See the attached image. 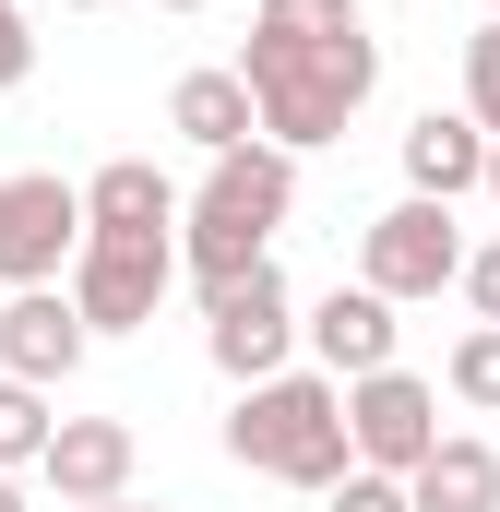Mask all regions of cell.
<instances>
[{"label": "cell", "instance_id": "6da1fadb", "mask_svg": "<svg viewBox=\"0 0 500 512\" xmlns=\"http://www.w3.org/2000/svg\"><path fill=\"white\" fill-rule=\"evenodd\" d=\"M286 215H298V155H286V143H239V155H215L203 191H191V215H179V274H191L203 298L239 286V274H262Z\"/></svg>", "mask_w": 500, "mask_h": 512}, {"label": "cell", "instance_id": "7a4b0ae2", "mask_svg": "<svg viewBox=\"0 0 500 512\" xmlns=\"http://www.w3.org/2000/svg\"><path fill=\"white\" fill-rule=\"evenodd\" d=\"M227 465L250 477H274V489H334L346 465H358V429H346V382L334 370H274V382H250L227 405Z\"/></svg>", "mask_w": 500, "mask_h": 512}, {"label": "cell", "instance_id": "3957f363", "mask_svg": "<svg viewBox=\"0 0 500 512\" xmlns=\"http://www.w3.org/2000/svg\"><path fill=\"white\" fill-rule=\"evenodd\" d=\"M239 84L262 96V143H286V155H322V143H346V120L381 96V36L298 48V36H262V24H250Z\"/></svg>", "mask_w": 500, "mask_h": 512}, {"label": "cell", "instance_id": "277c9868", "mask_svg": "<svg viewBox=\"0 0 500 512\" xmlns=\"http://www.w3.org/2000/svg\"><path fill=\"white\" fill-rule=\"evenodd\" d=\"M298 346H310V310L286 298V274H274V262L203 298V358H215V370H227L239 393H250V382H274Z\"/></svg>", "mask_w": 500, "mask_h": 512}, {"label": "cell", "instance_id": "5b68a950", "mask_svg": "<svg viewBox=\"0 0 500 512\" xmlns=\"http://www.w3.org/2000/svg\"><path fill=\"white\" fill-rule=\"evenodd\" d=\"M358 286H381L393 310L405 298H441V286H465V227H453V203H381L370 227H358Z\"/></svg>", "mask_w": 500, "mask_h": 512}, {"label": "cell", "instance_id": "8992f818", "mask_svg": "<svg viewBox=\"0 0 500 512\" xmlns=\"http://www.w3.org/2000/svg\"><path fill=\"white\" fill-rule=\"evenodd\" d=\"M84 179H48V167H12L0 179V286H60L84 262Z\"/></svg>", "mask_w": 500, "mask_h": 512}, {"label": "cell", "instance_id": "52a82bcc", "mask_svg": "<svg viewBox=\"0 0 500 512\" xmlns=\"http://www.w3.org/2000/svg\"><path fill=\"white\" fill-rule=\"evenodd\" d=\"M346 429H358V465L381 477H417L453 429H441V393L417 382V370H370V382H346Z\"/></svg>", "mask_w": 500, "mask_h": 512}, {"label": "cell", "instance_id": "ba28073f", "mask_svg": "<svg viewBox=\"0 0 500 512\" xmlns=\"http://www.w3.org/2000/svg\"><path fill=\"white\" fill-rule=\"evenodd\" d=\"M84 346H96V322L72 310V286H12V298H0V382L60 393L84 370Z\"/></svg>", "mask_w": 500, "mask_h": 512}, {"label": "cell", "instance_id": "9c48e42d", "mask_svg": "<svg viewBox=\"0 0 500 512\" xmlns=\"http://www.w3.org/2000/svg\"><path fill=\"white\" fill-rule=\"evenodd\" d=\"M60 286H72V310H84L96 334H143V322H155V298L179 286V251H131V239H84V262H72Z\"/></svg>", "mask_w": 500, "mask_h": 512}, {"label": "cell", "instance_id": "30bf717a", "mask_svg": "<svg viewBox=\"0 0 500 512\" xmlns=\"http://www.w3.org/2000/svg\"><path fill=\"white\" fill-rule=\"evenodd\" d=\"M179 179L155 167V155H108L96 179H84V227L96 239H131V251H179Z\"/></svg>", "mask_w": 500, "mask_h": 512}, {"label": "cell", "instance_id": "8fae6325", "mask_svg": "<svg viewBox=\"0 0 500 512\" xmlns=\"http://www.w3.org/2000/svg\"><path fill=\"white\" fill-rule=\"evenodd\" d=\"M131 465H143V429L131 417H60V441H48V489L60 512H96V501H131Z\"/></svg>", "mask_w": 500, "mask_h": 512}, {"label": "cell", "instance_id": "7c38bea8", "mask_svg": "<svg viewBox=\"0 0 500 512\" xmlns=\"http://www.w3.org/2000/svg\"><path fill=\"white\" fill-rule=\"evenodd\" d=\"M393 346H405V322H393V298H381V286H334V298H310V358H322L334 382L405 370Z\"/></svg>", "mask_w": 500, "mask_h": 512}, {"label": "cell", "instance_id": "4fadbf2b", "mask_svg": "<svg viewBox=\"0 0 500 512\" xmlns=\"http://www.w3.org/2000/svg\"><path fill=\"white\" fill-rule=\"evenodd\" d=\"M405 191H417V203L489 191V131L465 120V108H417V120H405Z\"/></svg>", "mask_w": 500, "mask_h": 512}, {"label": "cell", "instance_id": "5bb4252c", "mask_svg": "<svg viewBox=\"0 0 500 512\" xmlns=\"http://www.w3.org/2000/svg\"><path fill=\"white\" fill-rule=\"evenodd\" d=\"M167 131L203 143V167H215V155L262 143V96L239 84V60H227V72H179V84H167Z\"/></svg>", "mask_w": 500, "mask_h": 512}, {"label": "cell", "instance_id": "9a60e30c", "mask_svg": "<svg viewBox=\"0 0 500 512\" xmlns=\"http://www.w3.org/2000/svg\"><path fill=\"white\" fill-rule=\"evenodd\" d=\"M405 489H417V512H500V441L453 429V441H441V453H429Z\"/></svg>", "mask_w": 500, "mask_h": 512}, {"label": "cell", "instance_id": "2e32d148", "mask_svg": "<svg viewBox=\"0 0 500 512\" xmlns=\"http://www.w3.org/2000/svg\"><path fill=\"white\" fill-rule=\"evenodd\" d=\"M250 24H262V36H298V48H346V36H370L358 0H262Z\"/></svg>", "mask_w": 500, "mask_h": 512}, {"label": "cell", "instance_id": "e0dca14e", "mask_svg": "<svg viewBox=\"0 0 500 512\" xmlns=\"http://www.w3.org/2000/svg\"><path fill=\"white\" fill-rule=\"evenodd\" d=\"M48 441H60V405L36 382H0V465L24 477V465H48Z\"/></svg>", "mask_w": 500, "mask_h": 512}, {"label": "cell", "instance_id": "ac0fdd59", "mask_svg": "<svg viewBox=\"0 0 500 512\" xmlns=\"http://www.w3.org/2000/svg\"><path fill=\"white\" fill-rule=\"evenodd\" d=\"M441 382H453V405H477V417H500V322H465V334H453Z\"/></svg>", "mask_w": 500, "mask_h": 512}, {"label": "cell", "instance_id": "d6986e66", "mask_svg": "<svg viewBox=\"0 0 500 512\" xmlns=\"http://www.w3.org/2000/svg\"><path fill=\"white\" fill-rule=\"evenodd\" d=\"M465 120H477V131H500V12L465 36Z\"/></svg>", "mask_w": 500, "mask_h": 512}, {"label": "cell", "instance_id": "ffe728a7", "mask_svg": "<svg viewBox=\"0 0 500 512\" xmlns=\"http://www.w3.org/2000/svg\"><path fill=\"white\" fill-rule=\"evenodd\" d=\"M322 512H417V489H405V477H381V465H346V477L322 489Z\"/></svg>", "mask_w": 500, "mask_h": 512}, {"label": "cell", "instance_id": "44dd1931", "mask_svg": "<svg viewBox=\"0 0 500 512\" xmlns=\"http://www.w3.org/2000/svg\"><path fill=\"white\" fill-rule=\"evenodd\" d=\"M36 72V24H24V0H0V96Z\"/></svg>", "mask_w": 500, "mask_h": 512}, {"label": "cell", "instance_id": "7402d4cb", "mask_svg": "<svg viewBox=\"0 0 500 512\" xmlns=\"http://www.w3.org/2000/svg\"><path fill=\"white\" fill-rule=\"evenodd\" d=\"M465 298H477V322H500V239L465 251Z\"/></svg>", "mask_w": 500, "mask_h": 512}, {"label": "cell", "instance_id": "603a6c76", "mask_svg": "<svg viewBox=\"0 0 500 512\" xmlns=\"http://www.w3.org/2000/svg\"><path fill=\"white\" fill-rule=\"evenodd\" d=\"M0 512H24V489H12V465H0Z\"/></svg>", "mask_w": 500, "mask_h": 512}, {"label": "cell", "instance_id": "cb8c5ba5", "mask_svg": "<svg viewBox=\"0 0 500 512\" xmlns=\"http://www.w3.org/2000/svg\"><path fill=\"white\" fill-rule=\"evenodd\" d=\"M489 203H500V131H489Z\"/></svg>", "mask_w": 500, "mask_h": 512}, {"label": "cell", "instance_id": "d4e9b609", "mask_svg": "<svg viewBox=\"0 0 500 512\" xmlns=\"http://www.w3.org/2000/svg\"><path fill=\"white\" fill-rule=\"evenodd\" d=\"M96 512H167V501H96Z\"/></svg>", "mask_w": 500, "mask_h": 512}, {"label": "cell", "instance_id": "484cf974", "mask_svg": "<svg viewBox=\"0 0 500 512\" xmlns=\"http://www.w3.org/2000/svg\"><path fill=\"white\" fill-rule=\"evenodd\" d=\"M155 12H215V0H155Z\"/></svg>", "mask_w": 500, "mask_h": 512}, {"label": "cell", "instance_id": "4316f807", "mask_svg": "<svg viewBox=\"0 0 500 512\" xmlns=\"http://www.w3.org/2000/svg\"><path fill=\"white\" fill-rule=\"evenodd\" d=\"M60 12H108V0H60Z\"/></svg>", "mask_w": 500, "mask_h": 512}, {"label": "cell", "instance_id": "83f0119b", "mask_svg": "<svg viewBox=\"0 0 500 512\" xmlns=\"http://www.w3.org/2000/svg\"><path fill=\"white\" fill-rule=\"evenodd\" d=\"M489 12H500V0H489Z\"/></svg>", "mask_w": 500, "mask_h": 512}]
</instances>
